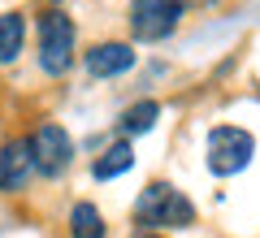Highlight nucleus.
Listing matches in <instances>:
<instances>
[{"label": "nucleus", "mask_w": 260, "mask_h": 238, "mask_svg": "<svg viewBox=\"0 0 260 238\" xmlns=\"http://www.w3.org/2000/svg\"><path fill=\"white\" fill-rule=\"evenodd\" d=\"M130 165H135V147H130V143H113V147H104V156L91 165V174L100 178V182H109V178L126 174Z\"/></svg>", "instance_id": "1a4fd4ad"}, {"label": "nucleus", "mask_w": 260, "mask_h": 238, "mask_svg": "<svg viewBox=\"0 0 260 238\" xmlns=\"http://www.w3.org/2000/svg\"><path fill=\"white\" fill-rule=\"evenodd\" d=\"M139 238H160V234H139Z\"/></svg>", "instance_id": "f8f14e48"}, {"label": "nucleus", "mask_w": 260, "mask_h": 238, "mask_svg": "<svg viewBox=\"0 0 260 238\" xmlns=\"http://www.w3.org/2000/svg\"><path fill=\"white\" fill-rule=\"evenodd\" d=\"M26 39V18L22 13H0V65H13Z\"/></svg>", "instance_id": "6e6552de"}, {"label": "nucleus", "mask_w": 260, "mask_h": 238, "mask_svg": "<svg viewBox=\"0 0 260 238\" xmlns=\"http://www.w3.org/2000/svg\"><path fill=\"white\" fill-rule=\"evenodd\" d=\"M135 221L148 225V229H160V225L186 229V225H195V203L186 199L178 186L152 182V186H143V195L135 199Z\"/></svg>", "instance_id": "f257e3e1"}, {"label": "nucleus", "mask_w": 260, "mask_h": 238, "mask_svg": "<svg viewBox=\"0 0 260 238\" xmlns=\"http://www.w3.org/2000/svg\"><path fill=\"white\" fill-rule=\"evenodd\" d=\"M135 65V48L130 44H95L87 52V74L91 78H117Z\"/></svg>", "instance_id": "423d86ee"}, {"label": "nucleus", "mask_w": 260, "mask_h": 238, "mask_svg": "<svg viewBox=\"0 0 260 238\" xmlns=\"http://www.w3.org/2000/svg\"><path fill=\"white\" fill-rule=\"evenodd\" d=\"M256 156V139L247 134L243 126H213L208 130V143H204V160L217 178H230L243 174Z\"/></svg>", "instance_id": "f03ea898"}, {"label": "nucleus", "mask_w": 260, "mask_h": 238, "mask_svg": "<svg viewBox=\"0 0 260 238\" xmlns=\"http://www.w3.org/2000/svg\"><path fill=\"white\" fill-rule=\"evenodd\" d=\"M74 65V22L61 9H48L39 18V70L61 78Z\"/></svg>", "instance_id": "7ed1b4c3"}, {"label": "nucleus", "mask_w": 260, "mask_h": 238, "mask_svg": "<svg viewBox=\"0 0 260 238\" xmlns=\"http://www.w3.org/2000/svg\"><path fill=\"white\" fill-rule=\"evenodd\" d=\"M30 169H35L30 139H18V143H9L5 152H0V191H13V186H22V182L30 178Z\"/></svg>", "instance_id": "0eeeda50"}, {"label": "nucleus", "mask_w": 260, "mask_h": 238, "mask_svg": "<svg viewBox=\"0 0 260 238\" xmlns=\"http://www.w3.org/2000/svg\"><path fill=\"white\" fill-rule=\"evenodd\" d=\"M182 9H186L182 0H130V30L143 44H156V39L174 35Z\"/></svg>", "instance_id": "20e7f679"}, {"label": "nucleus", "mask_w": 260, "mask_h": 238, "mask_svg": "<svg viewBox=\"0 0 260 238\" xmlns=\"http://www.w3.org/2000/svg\"><path fill=\"white\" fill-rule=\"evenodd\" d=\"M156 117H160V104L156 100H139V104H130L126 113H121V134H148L152 126H156Z\"/></svg>", "instance_id": "9d476101"}, {"label": "nucleus", "mask_w": 260, "mask_h": 238, "mask_svg": "<svg viewBox=\"0 0 260 238\" xmlns=\"http://www.w3.org/2000/svg\"><path fill=\"white\" fill-rule=\"evenodd\" d=\"M30 156H35V169L44 178H61L74 160V139L65 134V126L56 121H44V126L30 134Z\"/></svg>", "instance_id": "39448f33"}, {"label": "nucleus", "mask_w": 260, "mask_h": 238, "mask_svg": "<svg viewBox=\"0 0 260 238\" xmlns=\"http://www.w3.org/2000/svg\"><path fill=\"white\" fill-rule=\"evenodd\" d=\"M70 229H74V238H104V217L95 212V203H74Z\"/></svg>", "instance_id": "9b49d317"}]
</instances>
